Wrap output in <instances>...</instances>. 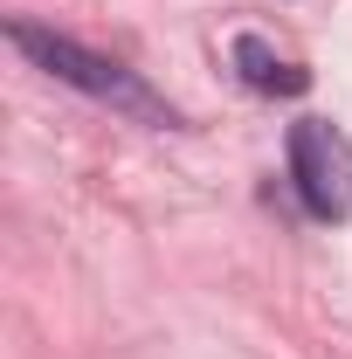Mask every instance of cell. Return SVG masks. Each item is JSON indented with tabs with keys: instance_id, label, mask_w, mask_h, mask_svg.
Instances as JSON below:
<instances>
[{
	"instance_id": "7a4b0ae2",
	"label": "cell",
	"mask_w": 352,
	"mask_h": 359,
	"mask_svg": "<svg viewBox=\"0 0 352 359\" xmlns=\"http://www.w3.org/2000/svg\"><path fill=\"white\" fill-rule=\"evenodd\" d=\"M290 180H297V194H304L311 215H325V222H339L352 208V145L325 118H297L290 125Z\"/></svg>"
},
{
	"instance_id": "6da1fadb",
	"label": "cell",
	"mask_w": 352,
	"mask_h": 359,
	"mask_svg": "<svg viewBox=\"0 0 352 359\" xmlns=\"http://www.w3.org/2000/svg\"><path fill=\"white\" fill-rule=\"evenodd\" d=\"M7 42L21 48L35 69H48L55 83L83 90V97H97V104H118V111H132V118H145V125H173V104H159L125 62H111V55H97V48L69 42V35H55V28H42V21H7Z\"/></svg>"
},
{
	"instance_id": "3957f363",
	"label": "cell",
	"mask_w": 352,
	"mask_h": 359,
	"mask_svg": "<svg viewBox=\"0 0 352 359\" xmlns=\"http://www.w3.org/2000/svg\"><path fill=\"white\" fill-rule=\"evenodd\" d=\"M235 69H242V83L249 90H263V97H304L311 76L297 69V62H283L269 42H256V35H242L235 42Z\"/></svg>"
}]
</instances>
